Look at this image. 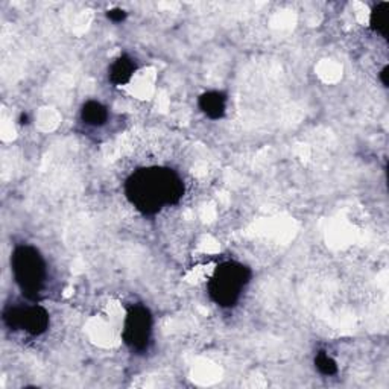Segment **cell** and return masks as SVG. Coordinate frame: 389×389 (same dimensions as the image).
Listing matches in <instances>:
<instances>
[{
  "mask_svg": "<svg viewBox=\"0 0 389 389\" xmlns=\"http://www.w3.org/2000/svg\"><path fill=\"white\" fill-rule=\"evenodd\" d=\"M28 116L26 114H21V123H28Z\"/></svg>",
  "mask_w": 389,
  "mask_h": 389,
  "instance_id": "obj_13",
  "label": "cell"
},
{
  "mask_svg": "<svg viewBox=\"0 0 389 389\" xmlns=\"http://www.w3.org/2000/svg\"><path fill=\"white\" fill-rule=\"evenodd\" d=\"M251 271L242 263L224 262L215 269L208 282V295L217 306L233 307L242 297L245 286L250 283Z\"/></svg>",
  "mask_w": 389,
  "mask_h": 389,
  "instance_id": "obj_3",
  "label": "cell"
},
{
  "mask_svg": "<svg viewBox=\"0 0 389 389\" xmlns=\"http://www.w3.org/2000/svg\"><path fill=\"white\" fill-rule=\"evenodd\" d=\"M388 72H389V69L388 67H383L382 72H380V80H382V84L385 85V87H388Z\"/></svg>",
  "mask_w": 389,
  "mask_h": 389,
  "instance_id": "obj_12",
  "label": "cell"
},
{
  "mask_svg": "<svg viewBox=\"0 0 389 389\" xmlns=\"http://www.w3.org/2000/svg\"><path fill=\"white\" fill-rule=\"evenodd\" d=\"M388 21H389V2H380L372 10L370 17V25L372 30L382 37H388Z\"/></svg>",
  "mask_w": 389,
  "mask_h": 389,
  "instance_id": "obj_9",
  "label": "cell"
},
{
  "mask_svg": "<svg viewBox=\"0 0 389 389\" xmlns=\"http://www.w3.org/2000/svg\"><path fill=\"white\" fill-rule=\"evenodd\" d=\"M11 269L21 293L28 300H38L48 277L40 251L30 245L17 246L11 255Z\"/></svg>",
  "mask_w": 389,
  "mask_h": 389,
  "instance_id": "obj_2",
  "label": "cell"
},
{
  "mask_svg": "<svg viewBox=\"0 0 389 389\" xmlns=\"http://www.w3.org/2000/svg\"><path fill=\"white\" fill-rule=\"evenodd\" d=\"M3 323L11 330H25L33 336H40L49 329L51 318L48 310L42 306H11L3 312Z\"/></svg>",
  "mask_w": 389,
  "mask_h": 389,
  "instance_id": "obj_4",
  "label": "cell"
},
{
  "mask_svg": "<svg viewBox=\"0 0 389 389\" xmlns=\"http://www.w3.org/2000/svg\"><path fill=\"white\" fill-rule=\"evenodd\" d=\"M81 119L91 127H100L108 120V110L98 100H89L82 105Z\"/></svg>",
  "mask_w": 389,
  "mask_h": 389,
  "instance_id": "obj_8",
  "label": "cell"
},
{
  "mask_svg": "<svg viewBox=\"0 0 389 389\" xmlns=\"http://www.w3.org/2000/svg\"><path fill=\"white\" fill-rule=\"evenodd\" d=\"M315 367L324 376H333L338 372V363L325 352H320L315 357Z\"/></svg>",
  "mask_w": 389,
  "mask_h": 389,
  "instance_id": "obj_10",
  "label": "cell"
},
{
  "mask_svg": "<svg viewBox=\"0 0 389 389\" xmlns=\"http://www.w3.org/2000/svg\"><path fill=\"white\" fill-rule=\"evenodd\" d=\"M199 108L207 118L217 120L225 114L227 108V96L221 91H207L199 98Z\"/></svg>",
  "mask_w": 389,
  "mask_h": 389,
  "instance_id": "obj_6",
  "label": "cell"
},
{
  "mask_svg": "<svg viewBox=\"0 0 389 389\" xmlns=\"http://www.w3.org/2000/svg\"><path fill=\"white\" fill-rule=\"evenodd\" d=\"M152 333V315L150 309L136 305L128 310L125 324H123V341L134 352H143L150 344Z\"/></svg>",
  "mask_w": 389,
  "mask_h": 389,
  "instance_id": "obj_5",
  "label": "cell"
},
{
  "mask_svg": "<svg viewBox=\"0 0 389 389\" xmlns=\"http://www.w3.org/2000/svg\"><path fill=\"white\" fill-rule=\"evenodd\" d=\"M107 15H108V19H110L111 21H114V23H120V21H123V20L127 19V12L123 11V10H119V8H114V10L108 11Z\"/></svg>",
  "mask_w": 389,
  "mask_h": 389,
  "instance_id": "obj_11",
  "label": "cell"
},
{
  "mask_svg": "<svg viewBox=\"0 0 389 389\" xmlns=\"http://www.w3.org/2000/svg\"><path fill=\"white\" fill-rule=\"evenodd\" d=\"M183 193L181 178L168 168L138 169L125 183L128 201L143 215H155L163 207L177 204Z\"/></svg>",
  "mask_w": 389,
  "mask_h": 389,
  "instance_id": "obj_1",
  "label": "cell"
},
{
  "mask_svg": "<svg viewBox=\"0 0 389 389\" xmlns=\"http://www.w3.org/2000/svg\"><path fill=\"white\" fill-rule=\"evenodd\" d=\"M134 72H136L134 61L127 55H122L111 64L108 78H110V81L114 85H123L131 81V78H132V75H134Z\"/></svg>",
  "mask_w": 389,
  "mask_h": 389,
  "instance_id": "obj_7",
  "label": "cell"
}]
</instances>
